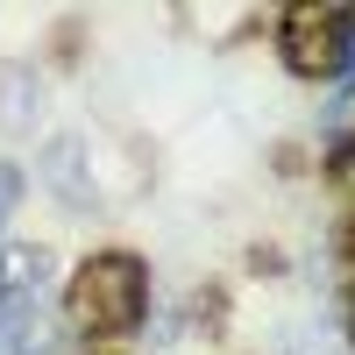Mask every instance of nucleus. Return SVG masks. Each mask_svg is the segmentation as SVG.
I'll return each instance as SVG.
<instances>
[{
    "mask_svg": "<svg viewBox=\"0 0 355 355\" xmlns=\"http://www.w3.org/2000/svg\"><path fill=\"white\" fill-rule=\"evenodd\" d=\"M64 320L78 341H128L150 320V263L135 249H93L64 277Z\"/></svg>",
    "mask_w": 355,
    "mask_h": 355,
    "instance_id": "obj_1",
    "label": "nucleus"
},
{
    "mask_svg": "<svg viewBox=\"0 0 355 355\" xmlns=\"http://www.w3.org/2000/svg\"><path fill=\"white\" fill-rule=\"evenodd\" d=\"M277 57L291 78H348L355 71V8L306 0L277 15Z\"/></svg>",
    "mask_w": 355,
    "mask_h": 355,
    "instance_id": "obj_2",
    "label": "nucleus"
},
{
    "mask_svg": "<svg viewBox=\"0 0 355 355\" xmlns=\"http://www.w3.org/2000/svg\"><path fill=\"white\" fill-rule=\"evenodd\" d=\"M36 178L71 206V214H93L100 206V185H93V164H85V135H50L43 142V157H36Z\"/></svg>",
    "mask_w": 355,
    "mask_h": 355,
    "instance_id": "obj_3",
    "label": "nucleus"
},
{
    "mask_svg": "<svg viewBox=\"0 0 355 355\" xmlns=\"http://www.w3.org/2000/svg\"><path fill=\"white\" fill-rule=\"evenodd\" d=\"M57 256L43 242H0V299H43Z\"/></svg>",
    "mask_w": 355,
    "mask_h": 355,
    "instance_id": "obj_4",
    "label": "nucleus"
},
{
    "mask_svg": "<svg viewBox=\"0 0 355 355\" xmlns=\"http://www.w3.org/2000/svg\"><path fill=\"white\" fill-rule=\"evenodd\" d=\"M43 114V78L36 64H0V135H28Z\"/></svg>",
    "mask_w": 355,
    "mask_h": 355,
    "instance_id": "obj_5",
    "label": "nucleus"
},
{
    "mask_svg": "<svg viewBox=\"0 0 355 355\" xmlns=\"http://www.w3.org/2000/svg\"><path fill=\"white\" fill-rule=\"evenodd\" d=\"M15 206H21V164H8V157H0V227L15 220Z\"/></svg>",
    "mask_w": 355,
    "mask_h": 355,
    "instance_id": "obj_6",
    "label": "nucleus"
},
{
    "mask_svg": "<svg viewBox=\"0 0 355 355\" xmlns=\"http://www.w3.org/2000/svg\"><path fill=\"white\" fill-rule=\"evenodd\" d=\"M327 178H334L341 192H355V135H348L341 150H334V164H327Z\"/></svg>",
    "mask_w": 355,
    "mask_h": 355,
    "instance_id": "obj_7",
    "label": "nucleus"
},
{
    "mask_svg": "<svg viewBox=\"0 0 355 355\" xmlns=\"http://www.w3.org/2000/svg\"><path fill=\"white\" fill-rule=\"evenodd\" d=\"M341 327H348V341H355V284L341 291Z\"/></svg>",
    "mask_w": 355,
    "mask_h": 355,
    "instance_id": "obj_8",
    "label": "nucleus"
}]
</instances>
